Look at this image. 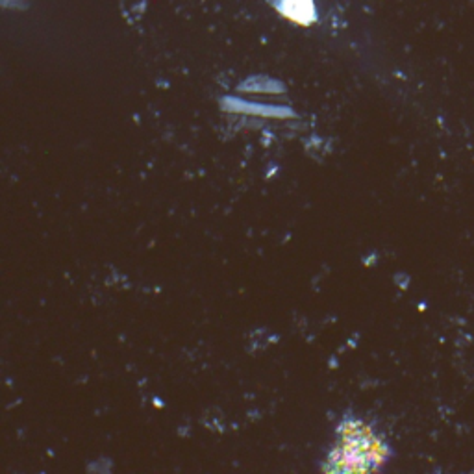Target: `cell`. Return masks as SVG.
<instances>
[{"label":"cell","instance_id":"cell-1","mask_svg":"<svg viewBox=\"0 0 474 474\" xmlns=\"http://www.w3.org/2000/svg\"><path fill=\"white\" fill-rule=\"evenodd\" d=\"M391 449L383 435L367 421L345 413L336 426V437L322 459L321 470L331 474L378 473L388 465Z\"/></svg>","mask_w":474,"mask_h":474}]
</instances>
